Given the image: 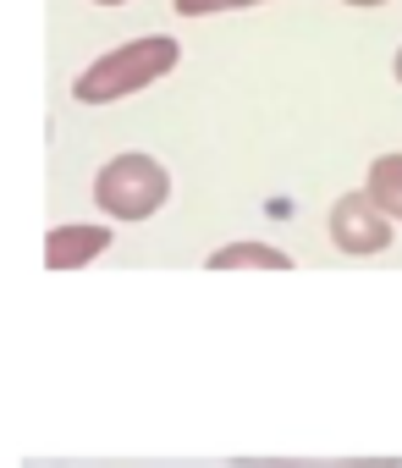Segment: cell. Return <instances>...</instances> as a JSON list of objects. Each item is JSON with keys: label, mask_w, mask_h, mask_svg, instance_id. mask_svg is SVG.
<instances>
[{"label": "cell", "mask_w": 402, "mask_h": 468, "mask_svg": "<svg viewBox=\"0 0 402 468\" xmlns=\"http://www.w3.org/2000/svg\"><path fill=\"white\" fill-rule=\"evenodd\" d=\"M176 56H182V50H176L171 34L132 39V45H122V50H105L89 72H78L72 94H78V105H116V100H127V94L160 83V78L176 67Z\"/></svg>", "instance_id": "obj_1"}, {"label": "cell", "mask_w": 402, "mask_h": 468, "mask_svg": "<svg viewBox=\"0 0 402 468\" xmlns=\"http://www.w3.org/2000/svg\"><path fill=\"white\" fill-rule=\"evenodd\" d=\"M165 198H171V176L149 154H116L94 176V204L111 220H149Z\"/></svg>", "instance_id": "obj_2"}, {"label": "cell", "mask_w": 402, "mask_h": 468, "mask_svg": "<svg viewBox=\"0 0 402 468\" xmlns=\"http://www.w3.org/2000/svg\"><path fill=\"white\" fill-rule=\"evenodd\" d=\"M331 243L342 254H380L391 249V215L369 193H342L331 204Z\"/></svg>", "instance_id": "obj_3"}, {"label": "cell", "mask_w": 402, "mask_h": 468, "mask_svg": "<svg viewBox=\"0 0 402 468\" xmlns=\"http://www.w3.org/2000/svg\"><path fill=\"white\" fill-rule=\"evenodd\" d=\"M111 249V226H50L45 238V265L50 271H78Z\"/></svg>", "instance_id": "obj_4"}, {"label": "cell", "mask_w": 402, "mask_h": 468, "mask_svg": "<svg viewBox=\"0 0 402 468\" xmlns=\"http://www.w3.org/2000/svg\"><path fill=\"white\" fill-rule=\"evenodd\" d=\"M210 271H292V260L270 243H232V249L210 254Z\"/></svg>", "instance_id": "obj_5"}, {"label": "cell", "mask_w": 402, "mask_h": 468, "mask_svg": "<svg viewBox=\"0 0 402 468\" xmlns=\"http://www.w3.org/2000/svg\"><path fill=\"white\" fill-rule=\"evenodd\" d=\"M364 193H369L391 220H402V154H380V160L369 165V176H364Z\"/></svg>", "instance_id": "obj_6"}, {"label": "cell", "mask_w": 402, "mask_h": 468, "mask_svg": "<svg viewBox=\"0 0 402 468\" xmlns=\"http://www.w3.org/2000/svg\"><path fill=\"white\" fill-rule=\"evenodd\" d=\"M238 468H402V457H238Z\"/></svg>", "instance_id": "obj_7"}, {"label": "cell", "mask_w": 402, "mask_h": 468, "mask_svg": "<svg viewBox=\"0 0 402 468\" xmlns=\"http://www.w3.org/2000/svg\"><path fill=\"white\" fill-rule=\"evenodd\" d=\"M249 6H265V0H176L182 17H216V12H249Z\"/></svg>", "instance_id": "obj_8"}, {"label": "cell", "mask_w": 402, "mask_h": 468, "mask_svg": "<svg viewBox=\"0 0 402 468\" xmlns=\"http://www.w3.org/2000/svg\"><path fill=\"white\" fill-rule=\"evenodd\" d=\"M347 6H386V0H347Z\"/></svg>", "instance_id": "obj_9"}, {"label": "cell", "mask_w": 402, "mask_h": 468, "mask_svg": "<svg viewBox=\"0 0 402 468\" xmlns=\"http://www.w3.org/2000/svg\"><path fill=\"white\" fill-rule=\"evenodd\" d=\"M391 72H397V83H402V50H397V61H391Z\"/></svg>", "instance_id": "obj_10"}, {"label": "cell", "mask_w": 402, "mask_h": 468, "mask_svg": "<svg viewBox=\"0 0 402 468\" xmlns=\"http://www.w3.org/2000/svg\"><path fill=\"white\" fill-rule=\"evenodd\" d=\"M94 6H127V0H94Z\"/></svg>", "instance_id": "obj_11"}]
</instances>
